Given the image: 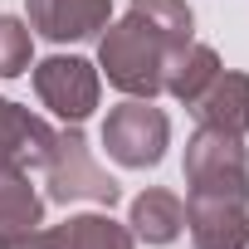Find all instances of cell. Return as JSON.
<instances>
[{"label":"cell","mask_w":249,"mask_h":249,"mask_svg":"<svg viewBox=\"0 0 249 249\" xmlns=\"http://www.w3.org/2000/svg\"><path fill=\"white\" fill-rule=\"evenodd\" d=\"M30 54H35L30 25L15 15H0V78H20L30 69Z\"/></svg>","instance_id":"9a60e30c"},{"label":"cell","mask_w":249,"mask_h":249,"mask_svg":"<svg viewBox=\"0 0 249 249\" xmlns=\"http://www.w3.org/2000/svg\"><path fill=\"white\" fill-rule=\"evenodd\" d=\"M54 147V127L44 117H35L30 107L0 98V161H15V166H44Z\"/></svg>","instance_id":"ba28073f"},{"label":"cell","mask_w":249,"mask_h":249,"mask_svg":"<svg viewBox=\"0 0 249 249\" xmlns=\"http://www.w3.org/2000/svg\"><path fill=\"white\" fill-rule=\"evenodd\" d=\"M44 186H49V200H93V205H112L117 200V181L93 161L83 132L69 127L54 132V147H49V161H44Z\"/></svg>","instance_id":"277c9868"},{"label":"cell","mask_w":249,"mask_h":249,"mask_svg":"<svg viewBox=\"0 0 249 249\" xmlns=\"http://www.w3.org/2000/svg\"><path fill=\"white\" fill-rule=\"evenodd\" d=\"M220 73V54L210 49V44H181V49H171L166 54V69H161V88L171 93V98H181L186 107L210 88V78Z\"/></svg>","instance_id":"8fae6325"},{"label":"cell","mask_w":249,"mask_h":249,"mask_svg":"<svg viewBox=\"0 0 249 249\" xmlns=\"http://www.w3.org/2000/svg\"><path fill=\"white\" fill-rule=\"evenodd\" d=\"M186 225L196 249H249V200L186 196Z\"/></svg>","instance_id":"8992f818"},{"label":"cell","mask_w":249,"mask_h":249,"mask_svg":"<svg viewBox=\"0 0 249 249\" xmlns=\"http://www.w3.org/2000/svg\"><path fill=\"white\" fill-rule=\"evenodd\" d=\"M39 220H44V196L30 186V171L0 161V244L39 230Z\"/></svg>","instance_id":"30bf717a"},{"label":"cell","mask_w":249,"mask_h":249,"mask_svg":"<svg viewBox=\"0 0 249 249\" xmlns=\"http://www.w3.org/2000/svg\"><path fill=\"white\" fill-rule=\"evenodd\" d=\"M64 249H132V230L117 225L112 215H69L59 225Z\"/></svg>","instance_id":"5bb4252c"},{"label":"cell","mask_w":249,"mask_h":249,"mask_svg":"<svg viewBox=\"0 0 249 249\" xmlns=\"http://www.w3.org/2000/svg\"><path fill=\"white\" fill-rule=\"evenodd\" d=\"M25 5H30V30H39L54 44L88 39L112 20V0H25Z\"/></svg>","instance_id":"52a82bcc"},{"label":"cell","mask_w":249,"mask_h":249,"mask_svg":"<svg viewBox=\"0 0 249 249\" xmlns=\"http://www.w3.org/2000/svg\"><path fill=\"white\" fill-rule=\"evenodd\" d=\"M186 186L191 196H225V200H249V157L239 137L196 127L186 142Z\"/></svg>","instance_id":"3957f363"},{"label":"cell","mask_w":249,"mask_h":249,"mask_svg":"<svg viewBox=\"0 0 249 249\" xmlns=\"http://www.w3.org/2000/svg\"><path fill=\"white\" fill-rule=\"evenodd\" d=\"M132 239H147V244H171L181 230H186V200L171 196V191H142L132 200V220H127Z\"/></svg>","instance_id":"7c38bea8"},{"label":"cell","mask_w":249,"mask_h":249,"mask_svg":"<svg viewBox=\"0 0 249 249\" xmlns=\"http://www.w3.org/2000/svg\"><path fill=\"white\" fill-rule=\"evenodd\" d=\"M166 49H181V44H191V30H196V15H191V5L186 0H132L127 5Z\"/></svg>","instance_id":"4fadbf2b"},{"label":"cell","mask_w":249,"mask_h":249,"mask_svg":"<svg viewBox=\"0 0 249 249\" xmlns=\"http://www.w3.org/2000/svg\"><path fill=\"white\" fill-rule=\"evenodd\" d=\"M0 249H64V239H59V230H30V234L5 239Z\"/></svg>","instance_id":"2e32d148"},{"label":"cell","mask_w":249,"mask_h":249,"mask_svg":"<svg viewBox=\"0 0 249 249\" xmlns=\"http://www.w3.org/2000/svg\"><path fill=\"white\" fill-rule=\"evenodd\" d=\"M35 93H39V103H44L54 117H64V122L78 127V122L98 107L103 78H98V69H93L88 59H78V54H54V59L35 64Z\"/></svg>","instance_id":"5b68a950"},{"label":"cell","mask_w":249,"mask_h":249,"mask_svg":"<svg viewBox=\"0 0 249 249\" xmlns=\"http://www.w3.org/2000/svg\"><path fill=\"white\" fill-rule=\"evenodd\" d=\"M166 44L127 10L117 25H107V35L98 39V69L107 73L112 88H122L127 98H157L161 93V69H166Z\"/></svg>","instance_id":"6da1fadb"},{"label":"cell","mask_w":249,"mask_h":249,"mask_svg":"<svg viewBox=\"0 0 249 249\" xmlns=\"http://www.w3.org/2000/svg\"><path fill=\"white\" fill-rule=\"evenodd\" d=\"M200 127H215V132H230V137H244L249 132V73H215L210 88L191 103Z\"/></svg>","instance_id":"9c48e42d"},{"label":"cell","mask_w":249,"mask_h":249,"mask_svg":"<svg viewBox=\"0 0 249 249\" xmlns=\"http://www.w3.org/2000/svg\"><path fill=\"white\" fill-rule=\"evenodd\" d=\"M166 142H171V122L161 107H152V98H127L103 117V147L127 171L157 166L166 157Z\"/></svg>","instance_id":"7a4b0ae2"}]
</instances>
